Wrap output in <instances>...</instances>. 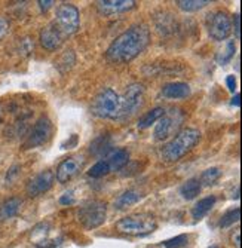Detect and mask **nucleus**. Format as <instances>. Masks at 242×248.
<instances>
[{"label": "nucleus", "instance_id": "1", "mask_svg": "<svg viewBox=\"0 0 242 248\" xmlns=\"http://www.w3.org/2000/svg\"><path fill=\"white\" fill-rule=\"evenodd\" d=\"M150 43V31L146 26H133L118 36L106 52L108 62L126 64L137 58Z\"/></svg>", "mask_w": 242, "mask_h": 248}, {"label": "nucleus", "instance_id": "2", "mask_svg": "<svg viewBox=\"0 0 242 248\" xmlns=\"http://www.w3.org/2000/svg\"><path fill=\"white\" fill-rule=\"evenodd\" d=\"M199 140H201V131H197V129H184L179 132L171 141H168L162 147L161 150L162 161L177 162L199 143Z\"/></svg>", "mask_w": 242, "mask_h": 248}, {"label": "nucleus", "instance_id": "3", "mask_svg": "<svg viewBox=\"0 0 242 248\" xmlns=\"http://www.w3.org/2000/svg\"><path fill=\"white\" fill-rule=\"evenodd\" d=\"M158 228L156 218L149 213H137L121 218L116 223V231L129 236H146Z\"/></svg>", "mask_w": 242, "mask_h": 248}, {"label": "nucleus", "instance_id": "4", "mask_svg": "<svg viewBox=\"0 0 242 248\" xmlns=\"http://www.w3.org/2000/svg\"><path fill=\"white\" fill-rule=\"evenodd\" d=\"M121 108H122L121 97L110 88L103 89L91 104L92 115L101 119H119Z\"/></svg>", "mask_w": 242, "mask_h": 248}, {"label": "nucleus", "instance_id": "5", "mask_svg": "<svg viewBox=\"0 0 242 248\" xmlns=\"http://www.w3.org/2000/svg\"><path fill=\"white\" fill-rule=\"evenodd\" d=\"M107 217V204L103 201H88L79 208L77 220L88 231L97 229L106 221Z\"/></svg>", "mask_w": 242, "mask_h": 248}, {"label": "nucleus", "instance_id": "6", "mask_svg": "<svg viewBox=\"0 0 242 248\" xmlns=\"http://www.w3.org/2000/svg\"><path fill=\"white\" fill-rule=\"evenodd\" d=\"M184 122V115L182 113L180 108H171L169 111H165L164 116L158 121L155 126V140L164 141L172 137L174 134H179L182 125Z\"/></svg>", "mask_w": 242, "mask_h": 248}, {"label": "nucleus", "instance_id": "7", "mask_svg": "<svg viewBox=\"0 0 242 248\" xmlns=\"http://www.w3.org/2000/svg\"><path fill=\"white\" fill-rule=\"evenodd\" d=\"M54 24L58 27V30L67 37L75 34L79 30L80 26V15L79 9L72 3H62L57 9V15L54 19Z\"/></svg>", "mask_w": 242, "mask_h": 248}, {"label": "nucleus", "instance_id": "8", "mask_svg": "<svg viewBox=\"0 0 242 248\" xmlns=\"http://www.w3.org/2000/svg\"><path fill=\"white\" fill-rule=\"evenodd\" d=\"M144 97H146L144 86L141 83H131L126 88L123 98H121L122 100V108H121L119 118L126 119V118L134 116L137 111L143 107Z\"/></svg>", "mask_w": 242, "mask_h": 248}, {"label": "nucleus", "instance_id": "9", "mask_svg": "<svg viewBox=\"0 0 242 248\" xmlns=\"http://www.w3.org/2000/svg\"><path fill=\"white\" fill-rule=\"evenodd\" d=\"M52 135V124L46 116H42L34 126L31 128L30 134L27 135V139L23 144V149H36L39 146H43L48 143V140Z\"/></svg>", "mask_w": 242, "mask_h": 248}, {"label": "nucleus", "instance_id": "10", "mask_svg": "<svg viewBox=\"0 0 242 248\" xmlns=\"http://www.w3.org/2000/svg\"><path fill=\"white\" fill-rule=\"evenodd\" d=\"M208 31L214 40H226L232 33V21L229 15L223 11H218L214 15H211L208 21Z\"/></svg>", "mask_w": 242, "mask_h": 248}, {"label": "nucleus", "instance_id": "11", "mask_svg": "<svg viewBox=\"0 0 242 248\" xmlns=\"http://www.w3.org/2000/svg\"><path fill=\"white\" fill-rule=\"evenodd\" d=\"M55 183V174L51 170L46 171H42L37 175H34L30 182L27 183V195L30 198H36L40 196L43 193H46Z\"/></svg>", "mask_w": 242, "mask_h": 248}, {"label": "nucleus", "instance_id": "12", "mask_svg": "<svg viewBox=\"0 0 242 248\" xmlns=\"http://www.w3.org/2000/svg\"><path fill=\"white\" fill-rule=\"evenodd\" d=\"M83 162H85V159L82 156L67 157V159L60 164V167L57 170V174H55V180L58 183H62V185L70 182V180L82 170Z\"/></svg>", "mask_w": 242, "mask_h": 248}, {"label": "nucleus", "instance_id": "13", "mask_svg": "<svg viewBox=\"0 0 242 248\" xmlns=\"http://www.w3.org/2000/svg\"><path fill=\"white\" fill-rule=\"evenodd\" d=\"M64 39H65V36L58 30V27L54 24V21L43 27L39 34L40 45L48 51H57L64 43Z\"/></svg>", "mask_w": 242, "mask_h": 248}, {"label": "nucleus", "instance_id": "14", "mask_svg": "<svg viewBox=\"0 0 242 248\" xmlns=\"http://www.w3.org/2000/svg\"><path fill=\"white\" fill-rule=\"evenodd\" d=\"M136 8L134 0H100L97 2V9L101 15H118Z\"/></svg>", "mask_w": 242, "mask_h": 248}, {"label": "nucleus", "instance_id": "15", "mask_svg": "<svg viewBox=\"0 0 242 248\" xmlns=\"http://www.w3.org/2000/svg\"><path fill=\"white\" fill-rule=\"evenodd\" d=\"M162 95L169 100H182L190 95V86L184 82H171L164 85Z\"/></svg>", "mask_w": 242, "mask_h": 248}, {"label": "nucleus", "instance_id": "16", "mask_svg": "<svg viewBox=\"0 0 242 248\" xmlns=\"http://www.w3.org/2000/svg\"><path fill=\"white\" fill-rule=\"evenodd\" d=\"M141 198H143V193L138 189H128L115 199V208L125 210L128 207H133L137 202L141 201Z\"/></svg>", "mask_w": 242, "mask_h": 248}, {"label": "nucleus", "instance_id": "17", "mask_svg": "<svg viewBox=\"0 0 242 248\" xmlns=\"http://www.w3.org/2000/svg\"><path fill=\"white\" fill-rule=\"evenodd\" d=\"M21 207H23V199L21 198H9L6 199L5 202H2V205H0V220H9L12 217H15Z\"/></svg>", "mask_w": 242, "mask_h": 248}, {"label": "nucleus", "instance_id": "18", "mask_svg": "<svg viewBox=\"0 0 242 248\" xmlns=\"http://www.w3.org/2000/svg\"><path fill=\"white\" fill-rule=\"evenodd\" d=\"M106 161L110 167V171H118L128 164L129 153L126 149H118V150H113L112 153H110Z\"/></svg>", "mask_w": 242, "mask_h": 248}, {"label": "nucleus", "instance_id": "19", "mask_svg": "<svg viewBox=\"0 0 242 248\" xmlns=\"http://www.w3.org/2000/svg\"><path fill=\"white\" fill-rule=\"evenodd\" d=\"M91 153L95 156H108L113 152V144L108 135H100L91 143Z\"/></svg>", "mask_w": 242, "mask_h": 248}, {"label": "nucleus", "instance_id": "20", "mask_svg": "<svg viewBox=\"0 0 242 248\" xmlns=\"http://www.w3.org/2000/svg\"><path fill=\"white\" fill-rule=\"evenodd\" d=\"M215 201H217L215 196H207V198L201 199V201L197 202V204L193 207V210H192L193 218L199 220V218L205 217V216L212 210V207L215 205Z\"/></svg>", "mask_w": 242, "mask_h": 248}, {"label": "nucleus", "instance_id": "21", "mask_svg": "<svg viewBox=\"0 0 242 248\" xmlns=\"http://www.w3.org/2000/svg\"><path fill=\"white\" fill-rule=\"evenodd\" d=\"M164 113H165V110H164L162 107H155V108H151L150 111H147L146 115H143V116L140 118L137 126H138L140 129H146V128L151 126L153 124H156V122L164 116Z\"/></svg>", "mask_w": 242, "mask_h": 248}, {"label": "nucleus", "instance_id": "22", "mask_svg": "<svg viewBox=\"0 0 242 248\" xmlns=\"http://www.w3.org/2000/svg\"><path fill=\"white\" fill-rule=\"evenodd\" d=\"M235 52H236V45H235V42H233V40H227V42L223 45V48H220V49L217 51V54H215V61H217L220 65H225V64H227V62L233 58Z\"/></svg>", "mask_w": 242, "mask_h": 248}, {"label": "nucleus", "instance_id": "23", "mask_svg": "<svg viewBox=\"0 0 242 248\" xmlns=\"http://www.w3.org/2000/svg\"><path fill=\"white\" fill-rule=\"evenodd\" d=\"M201 189H202V186L199 183V180H197V178H190V180H187V182L182 186L180 193H182V196L184 199L192 201V199H195L197 195L201 193Z\"/></svg>", "mask_w": 242, "mask_h": 248}, {"label": "nucleus", "instance_id": "24", "mask_svg": "<svg viewBox=\"0 0 242 248\" xmlns=\"http://www.w3.org/2000/svg\"><path fill=\"white\" fill-rule=\"evenodd\" d=\"M220 177H222V170L217 167H212L202 172V175L199 178V183H201V186H212Z\"/></svg>", "mask_w": 242, "mask_h": 248}, {"label": "nucleus", "instance_id": "25", "mask_svg": "<svg viewBox=\"0 0 242 248\" xmlns=\"http://www.w3.org/2000/svg\"><path fill=\"white\" fill-rule=\"evenodd\" d=\"M177 5L184 12H195L210 5V2L208 0H180V2H177Z\"/></svg>", "mask_w": 242, "mask_h": 248}, {"label": "nucleus", "instance_id": "26", "mask_svg": "<svg viewBox=\"0 0 242 248\" xmlns=\"http://www.w3.org/2000/svg\"><path fill=\"white\" fill-rule=\"evenodd\" d=\"M75 61H76V58H75L73 51H65V52L61 55V58H60L58 61H55V65L58 67V70H60L61 73H65L67 70L72 69L73 64H75Z\"/></svg>", "mask_w": 242, "mask_h": 248}, {"label": "nucleus", "instance_id": "27", "mask_svg": "<svg viewBox=\"0 0 242 248\" xmlns=\"http://www.w3.org/2000/svg\"><path fill=\"white\" fill-rule=\"evenodd\" d=\"M239 218H241V208L230 210V211H227V213L222 217V220H220V223H218V226L222 228V229L230 228L232 224H235V223L239 221Z\"/></svg>", "mask_w": 242, "mask_h": 248}, {"label": "nucleus", "instance_id": "28", "mask_svg": "<svg viewBox=\"0 0 242 248\" xmlns=\"http://www.w3.org/2000/svg\"><path fill=\"white\" fill-rule=\"evenodd\" d=\"M108 172H110V167H108L107 161L101 159V161L95 162V164L90 168V171H88V175L92 177V178H100V177L107 175Z\"/></svg>", "mask_w": 242, "mask_h": 248}, {"label": "nucleus", "instance_id": "29", "mask_svg": "<svg viewBox=\"0 0 242 248\" xmlns=\"http://www.w3.org/2000/svg\"><path fill=\"white\" fill-rule=\"evenodd\" d=\"M34 49V42L31 40V37H24L19 40V54L24 55V57H29Z\"/></svg>", "mask_w": 242, "mask_h": 248}, {"label": "nucleus", "instance_id": "30", "mask_svg": "<svg viewBox=\"0 0 242 248\" xmlns=\"http://www.w3.org/2000/svg\"><path fill=\"white\" fill-rule=\"evenodd\" d=\"M186 244H187V235H179V236L165 241L162 245L165 248H180V247H184Z\"/></svg>", "mask_w": 242, "mask_h": 248}, {"label": "nucleus", "instance_id": "31", "mask_svg": "<svg viewBox=\"0 0 242 248\" xmlns=\"http://www.w3.org/2000/svg\"><path fill=\"white\" fill-rule=\"evenodd\" d=\"M9 31V22L5 16H0V40H2Z\"/></svg>", "mask_w": 242, "mask_h": 248}, {"label": "nucleus", "instance_id": "32", "mask_svg": "<svg viewBox=\"0 0 242 248\" xmlns=\"http://www.w3.org/2000/svg\"><path fill=\"white\" fill-rule=\"evenodd\" d=\"M18 174H19V165H12L6 172V183H11Z\"/></svg>", "mask_w": 242, "mask_h": 248}, {"label": "nucleus", "instance_id": "33", "mask_svg": "<svg viewBox=\"0 0 242 248\" xmlns=\"http://www.w3.org/2000/svg\"><path fill=\"white\" fill-rule=\"evenodd\" d=\"M60 204H61V205H72V204H75V196L72 195V192L62 195V196L60 198Z\"/></svg>", "mask_w": 242, "mask_h": 248}, {"label": "nucleus", "instance_id": "34", "mask_svg": "<svg viewBox=\"0 0 242 248\" xmlns=\"http://www.w3.org/2000/svg\"><path fill=\"white\" fill-rule=\"evenodd\" d=\"M233 30H235L236 39H241V16H239V14H236L233 16Z\"/></svg>", "mask_w": 242, "mask_h": 248}, {"label": "nucleus", "instance_id": "35", "mask_svg": "<svg viewBox=\"0 0 242 248\" xmlns=\"http://www.w3.org/2000/svg\"><path fill=\"white\" fill-rule=\"evenodd\" d=\"M39 8H40V11L42 12H46L48 9H51L52 6H54V2H52V0H46V2H45V0H39Z\"/></svg>", "mask_w": 242, "mask_h": 248}, {"label": "nucleus", "instance_id": "36", "mask_svg": "<svg viewBox=\"0 0 242 248\" xmlns=\"http://www.w3.org/2000/svg\"><path fill=\"white\" fill-rule=\"evenodd\" d=\"M226 85H227L230 93H235V89H236V79H235V76H227L226 78Z\"/></svg>", "mask_w": 242, "mask_h": 248}, {"label": "nucleus", "instance_id": "37", "mask_svg": "<svg viewBox=\"0 0 242 248\" xmlns=\"http://www.w3.org/2000/svg\"><path fill=\"white\" fill-rule=\"evenodd\" d=\"M239 236H241V232L236 231L235 233H232V244L236 247V248H241V242H239Z\"/></svg>", "mask_w": 242, "mask_h": 248}, {"label": "nucleus", "instance_id": "38", "mask_svg": "<svg viewBox=\"0 0 242 248\" xmlns=\"http://www.w3.org/2000/svg\"><path fill=\"white\" fill-rule=\"evenodd\" d=\"M230 103H232V106L239 107V106H241V95H239V94H236V95L232 98V101H230Z\"/></svg>", "mask_w": 242, "mask_h": 248}, {"label": "nucleus", "instance_id": "39", "mask_svg": "<svg viewBox=\"0 0 242 248\" xmlns=\"http://www.w3.org/2000/svg\"><path fill=\"white\" fill-rule=\"evenodd\" d=\"M2 113L3 111H2V107H0V121H2Z\"/></svg>", "mask_w": 242, "mask_h": 248}, {"label": "nucleus", "instance_id": "40", "mask_svg": "<svg viewBox=\"0 0 242 248\" xmlns=\"http://www.w3.org/2000/svg\"><path fill=\"white\" fill-rule=\"evenodd\" d=\"M210 248H218L217 245H212V247H210Z\"/></svg>", "mask_w": 242, "mask_h": 248}]
</instances>
